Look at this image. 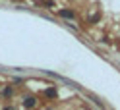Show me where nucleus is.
<instances>
[{
  "mask_svg": "<svg viewBox=\"0 0 120 110\" xmlns=\"http://www.w3.org/2000/svg\"><path fill=\"white\" fill-rule=\"evenodd\" d=\"M45 95H47V97H52V99H54V97H56V89H54V87H52V89H47V91H45Z\"/></svg>",
  "mask_w": 120,
  "mask_h": 110,
  "instance_id": "7ed1b4c3",
  "label": "nucleus"
},
{
  "mask_svg": "<svg viewBox=\"0 0 120 110\" xmlns=\"http://www.w3.org/2000/svg\"><path fill=\"white\" fill-rule=\"evenodd\" d=\"M58 14H60L62 18H68V19H74V18H76V14H74L72 10H60Z\"/></svg>",
  "mask_w": 120,
  "mask_h": 110,
  "instance_id": "f257e3e1",
  "label": "nucleus"
},
{
  "mask_svg": "<svg viewBox=\"0 0 120 110\" xmlns=\"http://www.w3.org/2000/svg\"><path fill=\"white\" fill-rule=\"evenodd\" d=\"M12 93H14V91H12V87H6V89L2 91V95H4V97H12Z\"/></svg>",
  "mask_w": 120,
  "mask_h": 110,
  "instance_id": "20e7f679",
  "label": "nucleus"
},
{
  "mask_svg": "<svg viewBox=\"0 0 120 110\" xmlns=\"http://www.w3.org/2000/svg\"><path fill=\"white\" fill-rule=\"evenodd\" d=\"M35 104H37L35 97H27V99H25V102H23V106H25V108H33Z\"/></svg>",
  "mask_w": 120,
  "mask_h": 110,
  "instance_id": "f03ea898",
  "label": "nucleus"
}]
</instances>
